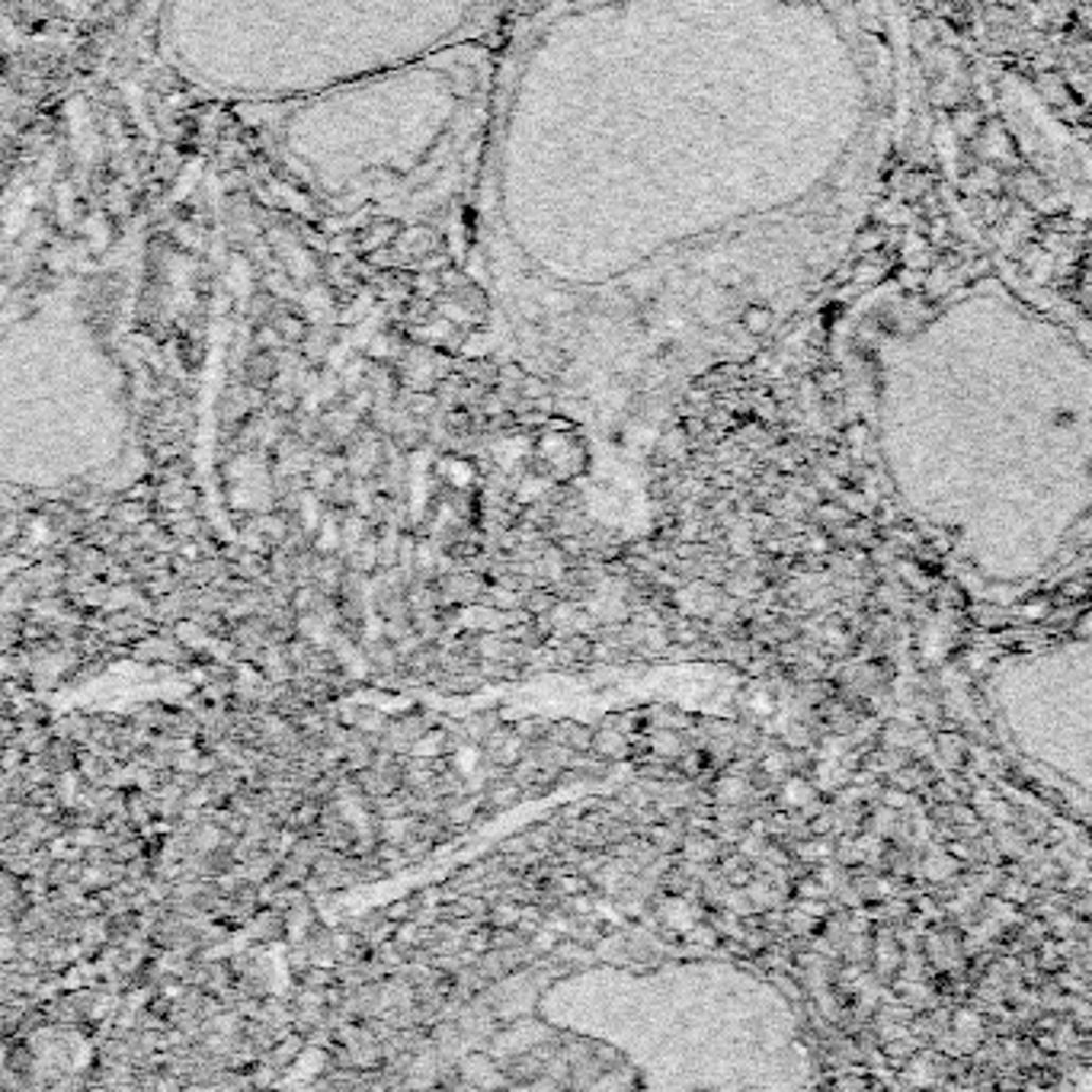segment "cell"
<instances>
[{
    "instance_id": "obj_1",
    "label": "cell",
    "mask_w": 1092,
    "mask_h": 1092,
    "mask_svg": "<svg viewBox=\"0 0 1092 1092\" xmlns=\"http://www.w3.org/2000/svg\"><path fill=\"white\" fill-rule=\"evenodd\" d=\"M552 740L571 747L574 753H590L593 750V740H596V731L580 724V721H558L555 731H552Z\"/></svg>"
},
{
    "instance_id": "obj_2",
    "label": "cell",
    "mask_w": 1092,
    "mask_h": 1092,
    "mask_svg": "<svg viewBox=\"0 0 1092 1092\" xmlns=\"http://www.w3.org/2000/svg\"><path fill=\"white\" fill-rule=\"evenodd\" d=\"M525 794H522V785L516 782V778H509V775H500L497 782H490V788L484 791V807H490V810H506V807H513L516 801H522Z\"/></svg>"
},
{
    "instance_id": "obj_3",
    "label": "cell",
    "mask_w": 1092,
    "mask_h": 1092,
    "mask_svg": "<svg viewBox=\"0 0 1092 1092\" xmlns=\"http://www.w3.org/2000/svg\"><path fill=\"white\" fill-rule=\"evenodd\" d=\"M256 525L263 529V535H266V541L272 544V549H280V544H286V538H289V516H283L280 509L266 513Z\"/></svg>"
},
{
    "instance_id": "obj_4",
    "label": "cell",
    "mask_w": 1092,
    "mask_h": 1092,
    "mask_svg": "<svg viewBox=\"0 0 1092 1092\" xmlns=\"http://www.w3.org/2000/svg\"><path fill=\"white\" fill-rule=\"evenodd\" d=\"M302 1048H305V1035H289L286 1041H280L276 1048H272L269 1054H266V1060L272 1063V1067H276V1070H283V1067H289L299 1054H302Z\"/></svg>"
},
{
    "instance_id": "obj_5",
    "label": "cell",
    "mask_w": 1092,
    "mask_h": 1092,
    "mask_svg": "<svg viewBox=\"0 0 1092 1092\" xmlns=\"http://www.w3.org/2000/svg\"><path fill=\"white\" fill-rule=\"evenodd\" d=\"M519 916H522V903L503 897L497 903H490V913H487V923L494 929H503V926H519Z\"/></svg>"
},
{
    "instance_id": "obj_6",
    "label": "cell",
    "mask_w": 1092,
    "mask_h": 1092,
    "mask_svg": "<svg viewBox=\"0 0 1092 1092\" xmlns=\"http://www.w3.org/2000/svg\"><path fill=\"white\" fill-rule=\"evenodd\" d=\"M324 497H327V503L350 509V503H356V484H353V478L340 471V475L330 481V487H327V494H324Z\"/></svg>"
},
{
    "instance_id": "obj_7",
    "label": "cell",
    "mask_w": 1092,
    "mask_h": 1092,
    "mask_svg": "<svg viewBox=\"0 0 1092 1092\" xmlns=\"http://www.w3.org/2000/svg\"><path fill=\"white\" fill-rule=\"evenodd\" d=\"M522 606L532 612V615H549L555 606H558V596L552 593V587H535L522 596Z\"/></svg>"
},
{
    "instance_id": "obj_8",
    "label": "cell",
    "mask_w": 1092,
    "mask_h": 1092,
    "mask_svg": "<svg viewBox=\"0 0 1092 1092\" xmlns=\"http://www.w3.org/2000/svg\"><path fill=\"white\" fill-rule=\"evenodd\" d=\"M497 728H500V715L497 712H478V715H471L465 721V734L471 740H487Z\"/></svg>"
},
{
    "instance_id": "obj_9",
    "label": "cell",
    "mask_w": 1092,
    "mask_h": 1092,
    "mask_svg": "<svg viewBox=\"0 0 1092 1092\" xmlns=\"http://www.w3.org/2000/svg\"><path fill=\"white\" fill-rule=\"evenodd\" d=\"M532 849V843H529V834L525 837H513V840H503L500 843V853H506V856H522V853H529Z\"/></svg>"
},
{
    "instance_id": "obj_10",
    "label": "cell",
    "mask_w": 1092,
    "mask_h": 1092,
    "mask_svg": "<svg viewBox=\"0 0 1092 1092\" xmlns=\"http://www.w3.org/2000/svg\"><path fill=\"white\" fill-rule=\"evenodd\" d=\"M46 721H49L46 705H26V709H23V721H20V724H46Z\"/></svg>"
}]
</instances>
